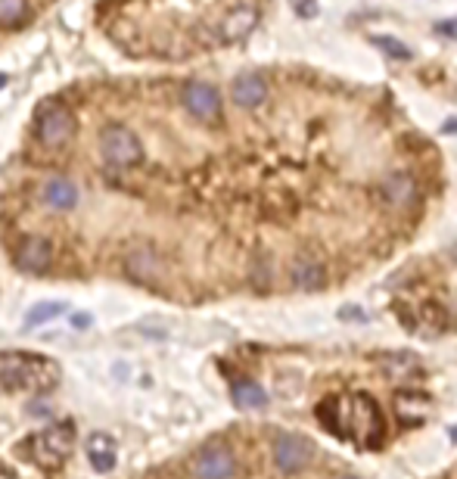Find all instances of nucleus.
I'll return each instance as SVG.
<instances>
[{"instance_id": "obj_2", "label": "nucleus", "mask_w": 457, "mask_h": 479, "mask_svg": "<svg viewBox=\"0 0 457 479\" xmlns=\"http://www.w3.org/2000/svg\"><path fill=\"white\" fill-rule=\"evenodd\" d=\"M72 448H75V423L57 421L44 433L32 436L22 448V454L38 467H59L72 454Z\"/></svg>"}, {"instance_id": "obj_14", "label": "nucleus", "mask_w": 457, "mask_h": 479, "mask_svg": "<svg viewBox=\"0 0 457 479\" xmlns=\"http://www.w3.org/2000/svg\"><path fill=\"white\" fill-rule=\"evenodd\" d=\"M445 135H457V122H448V125H445Z\"/></svg>"}, {"instance_id": "obj_4", "label": "nucleus", "mask_w": 457, "mask_h": 479, "mask_svg": "<svg viewBox=\"0 0 457 479\" xmlns=\"http://www.w3.org/2000/svg\"><path fill=\"white\" fill-rule=\"evenodd\" d=\"M193 479H236L240 473V460H236L234 448L221 439H212L197 448L190 460Z\"/></svg>"}, {"instance_id": "obj_1", "label": "nucleus", "mask_w": 457, "mask_h": 479, "mask_svg": "<svg viewBox=\"0 0 457 479\" xmlns=\"http://www.w3.org/2000/svg\"><path fill=\"white\" fill-rule=\"evenodd\" d=\"M63 371L53 358L35 352H0V386L19 392H47L59 383Z\"/></svg>"}, {"instance_id": "obj_3", "label": "nucleus", "mask_w": 457, "mask_h": 479, "mask_svg": "<svg viewBox=\"0 0 457 479\" xmlns=\"http://www.w3.org/2000/svg\"><path fill=\"white\" fill-rule=\"evenodd\" d=\"M59 0H0V47L35 28Z\"/></svg>"}, {"instance_id": "obj_8", "label": "nucleus", "mask_w": 457, "mask_h": 479, "mask_svg": "<svg viewBox=\"0 0 457 479\" xmlns=\"http://www.w3.org/2000/svg\"><path fill=\"white\" fill-rule=\"evenodd\" d=\"M234 402L240 405V408H259V405L265 402V392L252 383H240L234 390Z\"/></svg>"}, {"instance_id": "obj_9", "label": "nucleus", "mask_w": 457, "mask_h": 479, "mask_svg": "<svg viewBox=\"0 0 457 479\" xmlns=\"http://www.w3.org/2000/svg\"><path fill=\"white\" fill-rule=\"evenodd\" d=\"M63 312H66V305H59V302L38 305V308H32V314L26 318V327H38V324H44V321H53L57 314H63Z\"/></svg>"}, {"instance_id": "obj_12", "label": "nucleus", "mask_w": 457, "mask_h": 479, "mask_svg": "<svg viewBox=\"0 0 457 479\" xmlns=\"http://www.w3.org/2000/svg\"><path fill=\"white\" fill-rule=\"evenodd\" d=\"M292 4H296L302 16H314V10H318V4H314V0H292Z\"/></svg>"}, {"instance_id": "obj_7", "label": "nucleus", "mask_w": 457, "mask_h": 479, "mask_svg": "<svg viewBox=\"0 0 457 479\" xmlns=\"http://www.w3.org/2000/svg\"><path fill=\"white\" fill-rule=\"evenodd\" d=\"M88 458L97 473H109L115 464V442L106 433H94L88 439Z\"/></svg>"}, {"instance_id": "obj_5", "label": "nucleus", "mask_w": 457, "mask_h": 479, "mask_svg": "<svg viewBox=\"0 0 457 479\" xmlns=\"http://www.w3.org/2000/svg\"><path fill=\"white\" fill-rule=\"evenodd\" d=\"M230 97H234L236 106L243 109H259L267 100V81L259 72H240V75L230 81Z\"/></svg>"}, {"instance_id": "obj_11", "label": "nucleus", "mask_w": 457, "mask_h": 479, "mask_svg": "<svg viewBox=\"0 0 457 479\" xmlns=\"http://www.w3.org/2000/svg\"><path fill=\"white\" fill-rule=\"evenodd\" d=\"M436 32H438V35H445V38H451V41H457V19L438 22V26H436Z\"/></svg>"}, {"instance_id": "obj_6", "label": "nucleus", "mask_w": 457, "mask_h": 479, "mask_svg": "<svg viewBox=\"0 0 457 479\" xmlns=\"http://www.w3.org/2000/svg\"><path fill=\"white\" fill-rule=\"evenodd\" d=\"M259 26V10L255 7H246V4H240L236 10H230L228 16H224L221 22V41H243L252 28Z\"/></svg>"}, {"instance_id": "obj_13", "label": "nucleus", "mask_w": 457, "mask_h": 479, "mask_svg": "<svg viewBox=\"0 0 457 479\" xmlns=\"http://www.w3.org/2000/svg\"><path fill=\"white\" fill-rule=\"evenodd\" d=\"M438 479H457V460H454V464H451L448 470H445V473H442V476H438Z\"/></svg>"}, {"instance_id": "obj_10", "label": "nucleus", "mask_w": 457, "mask_h": 479, "mask_svg": "<svg viewBox=\"0 0 457 479\" xmlns=\"http://www.w3.org/2000/svg\"><path fill=\"white\" fill-rule=\"evenodd\" d=\"M374 44L380 47L386 57H392V59H407L411 57V50H407L401 41H395V38H389V35H380V38H374Z\"/></svg>"}]
</instances>
